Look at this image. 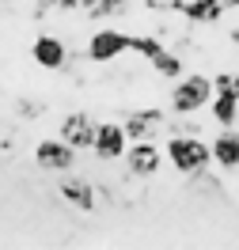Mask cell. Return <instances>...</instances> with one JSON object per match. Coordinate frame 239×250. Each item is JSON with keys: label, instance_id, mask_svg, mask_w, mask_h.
I'll use <instances>...</instances> for the list:
<instances>
[{"label": "cell", "instance_id": "cell-2", "mask_svg": "<svg viewBox=\"0 0 239 250\" xmlns=\"http://www.w3.org/2000/svg\"><path fill=\"white\" fill-rule=\"evenodd\" d=\"M213 95H217L213 76H201V72H182V76L175 80L171 95H167V103H171V110H175V114L194 118L197 110H209Z\"/></svg>", "mask_w": 239, "mask_h": 250}, {"label": "cell", "instance_id": "cell-6", "mask_svg": "<svg viewBox=\"0 0 239 250\" xmlns=\"http://www.w3.org/2000/svg\"><path fill=\"white\" fill-rule=\"evenodd\" d=\"M129 133L122 122H99V133H95V159L99 163H118V159H126L129 152Z\"/></svg>", "mask_w": 239, "mask_h": 250}, {"label": "cell", "instance_id": "cell-7", "mask_svg": "<svg viewBox=\"0 0 239 250\" xmlns=\"http://www.w3.org/2000/svg\"><path fill=\"white\" fill-rule=\"evenodd\" d=\"M95 133H99V122L91 114H84V110L61 118V137L72 144L76 152H91V148H95Z\"/></svg>", "mask_w": 239, "mask_h": 250}, {"label": "cell", "instance_id": "cell-11", "mask_svg": "<svg viewBox=\"0 0 239 250\" xmlns=\"http://www.w3.org/2000/svg\"><path fill=\"white\" fill-rule=\"evenodd\" d=\"M57 189H61V197H65L68 205H76V208H84V212H91V208L99 205L95 186H91L87 178H80V174H65Z\"/></svg>", "mask_w": 239, "mask_h": 250}, {"label": "cell", "instance_id": "cell-10", "mask_svg": "<svg viewBox=\"0 0 239 250\" xmlns=\"http://www.w3.org/2000/svg\"><path fill=\"white\" fill-rule=\"evenodd\" d=\"M163 122H167V118H163V110H133L122 125H126L129 141H152L159 129H163Z\"/></svg>", "mask_w": 239, "mask_h": 250}, {"label": "cell", "instance_id": "cell-3", "mask_svg": "<svg viewBox=\"0 0 239 250\" xmlns=\"http://www.w3.org/2000/svg\"><path fill=\"white\" fill-rule=\"evenodd\" d=\"M129 49H133V34L126 31H118V27H99L91 38H87V61L91 64H114V61H122Z\"/></svg>", "mask_w": 239, "mask_h": 250}, {"label": "cell", "instance_id": "cell-4", "mask_svg": "<svg viewBox=\"0 0 239 250\" xmlns=\"http://www.w3.org/2000/svg\"><path fill=\"white\" fill-rule=\"evenodd\" d=\"M163 159H167V152H163V144L152 137V141H133L126 152V171L133 174V178H156L159 167H163Z\"/></svg>", "mask_w": 239, "mask_h": 250}, {"label": "cell", "instance_id": "cell-15", "mask_svg": "<svg viewBox=\"0 0 239 250\" xmlns=\"http://www.w3.org/2000/svg\"><path fill=\"white\" fill-rule=\"evenodd\" d=\"M213 87H217V91H228V95H239V72H228V68L217 72V76H213Z\"/></svg>", "mask_w": 239, "mask_h": 250}, {"label": "cell", "instance_id": "cell-16", "mask_svg": "<svg viewBox=\"0 0 239 250\" xmlns=\"http://www.w3.org/2000/svg\"><path fill=\"white\" fill-rule=\"evenodd\" d=\"M228 38H232V42H236V46H239V23H236V27H232V31H228Z\"/></svg>", "mask_w": 239, "mask_h": 250}, {"label": "cell", "instance_id": "cell-12", "mask_svg": "<svg viewBox=\"0 0 239 250\" xmlns=\"http://www.w3.org/2000/svg\"><path fill=\"white\" fill-rule=\"evenodd\" d=\"M209 118L220 125V129L236 125V122H239V95L217 91V95H213V103H209Z\"/></svg>", "mask_w": 239, "mask_h": 250}, {"label": "cell", "instance_id": "cell-8", "mask_svg": "<svg viewBox=\"0 0 239 250\" xmlns=\"http://www.w3.org/2000/svg\"><path fill=\"white\" fill-rule=\"evenodd\" d=\"M31 61L38 68H46V72H61L65 64H68V49L57 34H38L31 42Z\"/></svg>", "mask_w": 239, "mask_h": 250}, {"label": "cell", "instance_id": "cell-9", "mask_svg": "<svg viewBox=\"0 0 239 250\" xmlns=\"http://www.w3.org/2000/svg\"><path fill=\"white\" fill-rule=\"evenodd\" d=\"M209 144H213V163L217 167H224V171H236L239 167V129L236 125L220 129Z\"/></svg>", "mask_w": 239, "mask_h": 250}, {"label": "cell", "instance_id": "cell-1", "mask_svg": "<svg viewBox=\"0 0 239 250\" xmlns=\"http://www.w3.org/2000/svg\"><path fill=\"white\" fill-rule=\"evenodd\" d=\"M163 152H167V163L178 174H205L209 163H213V144L201 141L197 133H171Z\"/></svg>", "mask_w": 239, "mask_h": 250}, {"label": "cell", "instance_id": "cell-14", "mask_svg": "<svg viewBox=\"0 0 239 250\" xmlns=\"http://www.w3.org/2000/svg\"><path fill=\"white\" fill-rule=\"evenodd\" d=\"M159 49H163V42H159L156 34H133V49H129V53H137V57H144V61H152Z\"/></svg>", "mask_w": 239, "mask_h": 250}, {"label": "cell", "instance_id": "cell-13", "mask_svg": "<svg viewBox=\"0 0 239 250\" xmlns=\"http://www.w3.org/2000/svg\"><path fill=\"white\" fill-rule=\"evenodd\" d=\"M152 68H156V76H163V80H171V83H175V80L182 76V57L163 46L156 57H152Z\"/></svg>", "mask_w": 239, "mask_h": 250}, {"label": "cell", "instance_id": "cell-5", "mask_svg": "<svg viewBox=\"0 0 239 250\" xmlns=\"http://www.w3.org/2000/svg\"><path fill=\"white\" fill-rule=\"evenodd\" d=\"M76 156L80 152L65 137H42V141L34 144V163L42 171H53V174H68L76 167Z\"/></svg>", "mask_w": 239, "mask_h": 250}]
</instances>
